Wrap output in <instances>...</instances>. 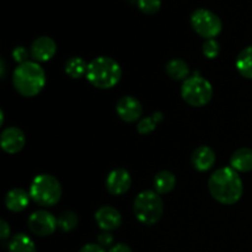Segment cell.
Masks as SVG:
<instances>
[{"instance_id":"9c48e42d","label":"cell","mask_w":252,"mask_h":252,"mask_svg":"<svg viewBox=\"0 0 252 252\" xmlns=\"http://www.w3.org/2000/svg\"><path fill=\"white\" fill-rule=\"evenodd\" d=\"M26 143L24 132L17 127L5 128L0 135V145L1 149L7 154H16L21 152Z\"/></svg>"},{"instance_id":"44dd1931","label":"cell","mask_w":252,"mask_h":252,"mask_svg":"<svg viewBox=\"0 0 252 252\" xmlns=\"http://www.w3.org/2000/svg\"><path fill=\"white\" fill-rule=\"evenodd\" d=\"M89 64L80 57H71L65 62V73L66 75L73 79H80L84 75L86 76Z\"/></svg>"},{"instance_id":"4dcf8cb0","label":"cell","mask_w":252,"mask_h":252,"mask_svg":"<svg viewBox=\"0 0 252 252\" xmlns=\"http://www.w3.org/2000/svg\"><path fill=\"white\" fill-rule=\"evenodd\" d=\"M0 125H2V111H0Z\"/></svg>"},{"instance_id":"484cf974","label":"cell","mask_w":252,"mask_h":252,"mask_svg":"<svg viewBox=\"0 0 252 252\" xmlns=\"http://www.w3.org/2000/svg\"><path fill=\"white\" fill-rule=\"evenodd\" d=\"M29 54L30 52L27 51L25 47H16V48L12 51V57H14L15 62H17L19 64H22L25 63V62H27V58H29Z\"/></svg>"},{"instance_id":"2e32d148","label":"cell","mask_w":252,"mask_h":252,"mask_svg":"<svg viewBox=\"0 0 252 252\" xmlns=\"http://www.w3.org/2000/svg\"><path fill=\"white\" fill-rule=\"evenodd\" d=\"M230 165L235 171L249 172L252 170V149L240 148L233 153L230 158Z\"/></svg>"},{"instance_id":"9a60e30c","label":"cell","mask_w":252,"mask_h":252,"mask_svg":"<svg viewBox=\"0 0 252 252\" xmlns=\"http://www.w3.org/2000/svg\"><path fill=\"white\" fill-rule=\"evenodd\" d=\"M30 192L22 189H14L5 196V206L11 212H22L30 203Z\"/></svg>"},{"instance_id":"7402d4cb","label":"cell","mask_w":252,"mask_h":252,"mask_svg":"<svg viewBox=\"0 0 252 252\" xmlns=\"http://www.w3.org/2000/svg\"><path fill=\"white\" fill-rule=\"evenodd\" d=\"M162 120V113L155 112L154 115L150 116V117L142 118V120L138 122L137 130L140 133V134H149L153 130L155 129V126H157V122H160Z\"/></svg>"},{"instance_id":"ffe728a7","label":"cell","mask_w":252,"mask_h":252,"mask_svg":"<svg viewBox=\"0 0 252 252\" xmlns=\"http://www.w3.org/2000/svg\"><path fill=\"white\" fill-rule=\"evenodd\" d=\"M236 69L246 79H252V46L246 47L236 58Z\"/></svg>"},{"instance_id":"8fae6325","label":"cell","mask_w":252,"mask_h":252,"mask_svg":"<svg viewBox=\"0 0 252 252\" xmlns=\"http://www.w3.org/2000/svg\"><path fill=\"white\" fill-rule=\"evenodd\" d=\"M116 111L121 120L128 123H133L140 118L143 107L138 98L133 97V96H125L117 102Z\"/></svg>"},{"instance_id":"603a6c76","label":"cell","mask_w":252,"mask_h":252,"mask_svg":"<svg viewBox=\"0 0 252 252\" xmlns=\"http://www.w3.org/2000/svg\"><path fill=\"white\" fill-rule=\"evenodd\" d=\"M79 223V218L74 212L66 211L61 214L58 218V228L63 231H71L76 228Z\"/></svg>"},{"instance_id":"6da1fadb","label":"cell","mask_w":252,"mask_h":252,"mask_svg":"<svg viewBox=\"0 0 252 252\" xmlns=\"http://www.w3.org/2000/svg\"><path fill=\"white\" fill-rule=\"evenodd\" d=\"M212 197L221 204H234L244 193L243 180L233 167H221L214 171L208 180Z\"/></svg>"},{"instance_id":"d6986e66","label":"cell","mask_w":252,"mask_h":252,"mask_svg":"<svg viewBox=\"0 0 252 252\" xmlns=\"http://www.w3.org/2000/svg\"><path fill=\"white\" fill-rule=\"evenodd\" d=\"M166 73L172 80H186L189 78V64L182 59H171L166 64Z\"/></svg>"},{"instance_id":"4fadbf2b","label":"cell","mask_w":252,"mask_h":252,"mask_svg":"<svg viewBox=\"0 0 252 252\" xmlns=\"http://www.w3.org/2000/svg\"><path fill=\"white\" fill-rule=\"evenodd\" d=\"M95 220L103 231H112L120 228L122 217L115 207L103 206L95 213Z\"/></svg>"},{"instance_id":"ac0fdd59","label":"cell","mask_w":252,"mask_h":252,"mask_svg":"<svg viewBox=\"0 0 252 252\" xmlns=\"http://www.w3.org/2000/svg\"><path fill=\"white\" fill-rule=\"evenodd\" d=\"M7 250L9 252H36V245L30 236L20 233L10 239Z\"/></svg>"},{"instance_id":"8992f818","label":"cell","mask_w":252,"mask_h":252,"mask_svg":"<svg viewBox=\"0 0 252 252\" xmlns=\"http://www.w3.org/2000/svg\"><path fill=\"white\" fill-rule=\"evenodd\" d=\"M181 96L185 102L193 107L206 106L213 97V88L207 79L201 75L189 76L181 86Z\"/></svg>"},{"instance_id":"83f0119b","label":"cell","mask_w":252,"mask_h":252,"mask_svg":"<svg viewBox=\"0 0 252 252\" xmlns=\"http://www.w3.org/2000/svg\"><path fill=\"white\" fill-rule=\"evenodd\" d=\"M79 252H106V250L98 244H86Z\"/></svg>"},{"instance_id":"4316f807","label":"cell","mask_w":252,"mask_h":252,"mask_svg":"<svg viewBox=\"0 0 252 252\" xmlns=\"http://www.w3.org/2000/svg\"><path fill=\"white\" fill-rule=\"evenodd\" d=\"M97 244L105 248H112L113 246V235L110 231H103L97 236Z\"/></svg>"},{"instance_id":"f546056e","label":"cell","mask_w":252,"mask_h":252,"mask_svg":"<svg viewBox=\"0 0 252 252\" xmlns=\"http://www.w3.org/2000/svg\"><path fill=\"white\" fill-rule=\"evenodd\" d=\"M108 252H133V251H132V249L127 245V244L120 243V244H116V245H113L112 248H110Z\"/></svg>"},{"instance_id":"cb8c5ba5","label":"cell","mask_w":252,"mask_h":252,"mask_svg":"<svg viewBox=\"0 0 252 252\" xmlns=\"http://www.w3.org/2000/svg\"><path fill=\"white\" fill-rule=\"evenodd\" d=\"M138 7L147 15H154L161 7V0H137Z\"/></svg>"},{"instance_id":"e0dca14e","label":"cell","mask_w":252,"mask_h":252,"mask_svg":"<svg viewBox=\"0 0 252 252\" xmlns=\"http://www.w3.org/2000/svg\"><path fill=\"white\" fill-rule=\"evenodd\" d=\"M175 185H176V177L172 172L164 170L155 175L154 187L155 192L159 194H166L171 192L175 189Z\"/></svg>"},{"instance_id":"ba28073f","label":"cell","mask_w":252,"mask_h":252,"mask_svg":"<svg viewBox=\"0 0 252 252\" xmlns=\"http://www.w3.org/2000/svg\"><path fill=\"white\" fill-rule=\"evenodd\" d=\"M29 228L34 235L49 236L58 228V219L47 211H36L30 216Z\"/></svg>"},{"instance_id":"52a82bcc","label":"cell","mask_w":252,"mask_h":252,"mask_svg":"<svg viewBox=\"0 0 252 252\" xmlns=\"http://www.w3.org/2000/svg\"><path fill=\"white\" fill-rule=\"evenodd\" d=\"M191 26L194 32L206 39L216 38L223 29L218 15L207 9H197L192 12Z\"/></svg>"},{"instance_id":"30bf717a","label":"cell","mask_w":252,"mask_h":252,"mask_svg":"<svg viewBox=\"0 0 252 252\" xmlns=\"http://www.w3.org/2000/svg\"><path fill=\"white\" fill-rule=\"evenodd\" d=\"M132 179L127 170L115 169L108 174L106 179V189L113 196H122L129 189Z\"/></svg>"},{"instance_id":"277c9868","label":"cell","mask_w":252,"mask_h":252,"mask_svg":"<svg viewBox=\"0 0 252 252\" xmlns=\"http://www.w3.org/2000/svg\"><path fill=\"white\" fill-rule=\"evenodd\" d=\"M30 196L34 203L42 207L56 206L62 197L61 182L52 175H37L30 186Z\"/></svg>"},{"instance_id":"3957f363","label":"cell","mask_w":252,"mask_h":252,"mask_svg":"<svg viewBox=\"0 0 252 252\" xmlns=\"http://www.w3.org/2000/svg\"><path fill=\"white\" fill-rule=\"evenodd\" d=\"M122 76L120 64L110 57H97L88 65L86 79L98 89H111L117 85Z\"/></svg>"},{"instance_id":"7c38bea8","label":"cell","mask_w":252,"mask_h":252,"mask_svg":"<svg viewBox=\"0 0 252 252\" xmlns=\"http://www.w3.org/2000/svg\"><path fill=\"white\" fill-rule=\"evenodd\" d=\"M57 52V44L51 37L42 36L34 39L30 48V54L34 62H48L54 57Z\"/></svg>"},{"instance_id":"f1b7e54d","label":"cell","mask_w":252,"mask_h":252,"mask_svg":"<svg viewBox=\"0 0 252 252\" xmlns=\"http://www.w3.org/2000/svg\"><path fill=\"white\" fill-rule=\"evenodd\" d=\"M10 225L5 220H0V238L1 240H6L10 236Z\"/></svg>"},{"instance_id":"5b68a950","label":"cell","mask_w":252,"mask_h":252,"mask_svg":"<svg viewBox=\"0 0 252 252\" xmlns=\"http://www.w3.org/2000/svg\"><path fill=\"white\" fill-rule=\"evenodd\" d=\"M133 211L138 220L144 225H154L160 220L164 212V204L159 193L155 191H143L135 197Z\"/></svg>"},{"instance_id":"d4e9b609","label":"cell","mask_w":252,"mask_h":252,"mask_svg":"<svg viewBox=\"0 0 252 252\" xmlns=\"http://www.w3.org/2000/svg\"><path fill=\"white\" fill-rule=\"evenodd\" d=\"M202 51L206 58L208 59H214L218 57L219 52H220V46H219V42L217 39H206L202 47Z\"/></svg>"},{"instance_id":"5bb4252c","label":"cell","mask_w":252,"mask_h":252,"mask_svg":"<svg viewBox=\"0 0 252 252\" xmlns=\"http://www.w3.org/2000/svg\"><path fill=\"white\" fill-rule=\"evenodd\" d=\"M192 165L198 171H208L216 164V153L209 147L202 145L197 148L191 157Z\"/></svg>"},{"instance_id":"7a4b0ae2","label":"cell","mask_w":252,"mask_h":252,"mask_svg":"<svg viewBox=\"0 0 252 252\" xmlns=\"http://www.w3.org/2000/svg\"><path fill=\"white\" fill-rule=\"evenodd\" d=\"M12 84L20 95L33 97L38 95L46 85V73L37 62L27 61L15 68Z\"/></svg>"}]
</instances>
